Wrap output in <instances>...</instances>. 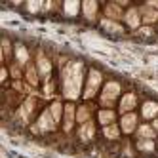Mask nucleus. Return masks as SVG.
I'll return each instance as SVG.
<instances>
[{
  "mask_svg": "<svg viewBox=\"0 0 158 158\" xmlns=\"http://www.w3.org/2000/svg\"><path fill=\"white\" fill-rule=\"evenodd\" d=\"M84 84H86V76H84V63L82 61H69L67 65H63V69H61V94L67 101L74 103L78 97H82Z\"/></svg>",
  "mask_w": 158,
  "mask_h": 158,
  "instance_id": "f257e3e1",
  "label": "nucleus"
},
{
  "mask_svg": "<svg viewBox=\"0 0 158 158\" xmlns=\"http://www.w3.org/2000/svg\"><path fill=\"white\" fill-rule=\"evenodd\" d=\"M101 88H103V73L95 67L88 71L86 74V84H84V92H82V99L84 101H92L97 94H101Z\"/></svg>",
  "mask_w": 158,
  "mask_h": 158,
  "instance_id": "f03ea898",
  "label": "nucleus"
},
{
  "mask_svg": "<svg viewBox=\"0 0 158 158\" xmlns=\"http://www.w3.org/2000/svg\"><path fill=\"white\" fill-rule=\"evenodd\" d=\"M120 97H122V86L118 80H109L103 84L101 94H99V101L103 105V109H112V105L116 101H120Z\"/></svg>",
  "mask_w": 158,
  "mask_h": 158,
  "instance_id": "7ed1b4c3",
  "label": "nucleus"
},
{
  "mask_svg": "<svg viewBox=\"0 0 158 158\" xmlns=\"http://www.w3.org/2000/svg\"><path fill=\"white\" fill-rule=\"evenodd\" d=\"M36 131H42V133H50V131H55L57 130V126L59 124L53 120V116H52V112H50V109H44L40 114H38V118H36Z\"/></svg>",
  "mask_w": 158,
  "mask_h": 158,
  "instance_id": "20e7f679",
  "label": "nucleus"
},
{
  "mask_svg": "<svg viewBox=\"0 0 158 158\" xmlns=\"http://www.w3.org/2000/svg\"><path fill=\"white\" fill-rule=\"evenodd\" d=\"M118 126H120L122 133H126V135L135 133V131H137V128H139V116H137V112H128V114H122Z\"/></svg>",
  "mask_w": 158,
  "mask_h": 158,
  "instance_id": "39448f33",
  "label": "nucleus"
},
{
  "mask_svg": "<svg viewBox=\"0 0 158 158\" xmlns=\"http://www.w3.org/2000/svg\"><path fill=\"white\" fill-rule=\"evenodd\" d=\"M63 131L65 133H71L74 124H76V105L71 103V101H67L65 103V112H63Z\"/></svg>",
  "mask_w": 158,
  "mask_h": 158,
  "instance_id": "423d86ee",
  "label": "nucleus"
},
{
  "mask_svg": "<svg viewBox=\"0 0 158 158\" xmlns=\"http://www.w3.org/2000/svg\"><path fill=\"white\" fill-rule=\"evenodd\" d=\"M135 107H137V95H135L133 92L122 94V97L118 101V112H120V116L122 114H128V112H135Z\"/></svg>",
  "mask_w": 158,
  "mask_h": 158,
  "instance_id": "0eeeda50",
  "label": "nucleus"
},
{
  "mask_svg": "<svg viewBox=\"0 0 158 158\" xmlns=\"http://www.w3.org/2000/svg\"><path fill=\"white\" fill-rule=\"evenodd\" d=\"M36 69H38V73H40V78H44V82L46 80H52V71H53V65H52V61L44 55L42 52H38V57H36Z\"/></svg>",
  "mask_w": 158,
  "mask_h": 158,
  "instance_id": "6e6552de",
  "label": "nucleus"
},
{
  "mask_svg": "<svg viewBox=\"0 0 158 158\" xmlns=\"http://www.w3.org/2000/svg\"><path fill=\"white\" fill-rule=\"evenodd\" d=\"M124 23H126V27L130 29H139L143 25V21H141V12H139V8L137 6H130L126 10V14H124Z\"/></svg>",
  "mask_w": 158,
  "mask_h": 158,
  "instance_id": "1a4fd4ad",
  "label": "nucleus"
},
{
  "mask_svg": "<svg viewBox=\"0 0 158 158\" xmlns=\"http://www.w3.org/2000/svg\"><path fill=\"white\" fill-rule=\"evenodd\" d=\"M76 135H78V139L84 141V143L94 141V137H95V124H94V120H89L86 124H80L78 130H76Z\"/></svg>",
  "mask_w": 158,
  "mask_h": 158,
  "instance_id": "9d476101",
  "label": "nucleus"
},
{
  "mask_svg": "<svg viewBox=\"0 0 158 158\" xmlns=\"http://www.w3.org/2000/svg\"><path fill=\"white\" fill-rule=\"evenodd\" d=\"M35 107H36V99L35 97H27L23 103H21V107L17 109V116L23 122H29L32 112H35Z\"/></svg>",
  "mask_w": 158,
  "mask_h": 158,
  "instance_id": "9b49d317",
  "label": "nucleus"
},
{
  "mask_svg": "<svg viewBox=\"0 0 158 158\" xmlns=\"http://www.w3.org/2000/svg\"><path fill=\"white\" fill-rule=\"evenodd\" d=\"M124 10L118 2H109L105 4V19H110V21H124Z\"/></svg>",
  "mask_w": 158,
  "mask_h": 158,
  "instance_id": "f8f14e48",
  "label": "nucleus"
},
{
  "mask_svg": "<svg viewBox=\"0 0 158 158\" xmlns=\"http://www.w3.org/2000/svg\"><path fill=\"white\" fill-rule=\"evenodd\" d=\"M139 12H141V21H143V25L151 27V25L158 23V10L151 8L149 4H143V6H139Z\"/></svg>",
  "mask_w": 158,
  "mask_h": 158,
  "instance_id": "ddd939ff",
  "label": "nucleus"
},
{
  "mask_svg": "<svg viewBox=\"0 0 158 158\" xmlns=\"http://www.w3.org/2000/svg\"><path fill=\"white\" fill-rule=\"evenodd\" d=\"M82 15L88 21H95L99 15V2L97 0H86L82 2Z\"/></svg>",
  "mask_w": 158,
  "mask_h": 158,
  "instance_id": "4468645a",
  "label": "nucleus"
},
{
  "mask_svg": "<svg viewBox=\"0 0 158 158\" xmlns=\"http://www.w3.org/2000/svg\"><path fill=\"white\" fill-rule=\"evenodd\" d=\"M116 110L114 109H99L97 110V122L101 124V126H110V124H116Z\"/></svg>",
  "mask_w": 158,
  "mask_h": 158,
  "instance_id": "2eb2a0df",
  "label": "nucleus"
},
{
  "mask_svg": "<svg viewBox=\"0 0 158 158\" xmlns=\"http://www.w3.org/2000/svg\"><path fill=\"white\" fill-rule=\"evenodd\" d=\"M141 118H145V120L158 118V103L156 101H145L141 105Z\"/></svg>",
  "mask_w": 158,
  "mask_h": 158,
  "instance_id": "dca6fc26",
  "label": "nucleus"
},
{
  "mask_svg": "<svg viewBox=\"0 0 158 158\" xmlns=\"http://www.w3.org/2000/svg\"><path fill=\"white\" fill-rule=\"evenodd\" d=\"M25 80H27V84H29L31 88H36V86L40 84V73H38V69H36V65L29 63V65L25 67Z\"/></svg>",
  "mask_w": 158,
  "mask_h": 158,
  "instance_id": "f3484780",
  "label": "nucleus"
},
{
  "mask_svg": "<svg viewBox=\"0 0 158 158\" xmlns=\"http://www.w3.org/2000/svg\"><path fill=\"white\" fill-rule=\"evenodd\" d=\"M14 57H15V63H17V65L27 67L31 55H29V50L23 46V44H15V46H14Z\"/></svg>",
  "mask_w": 158,
  "mask_h": 158,
  "instance_id": "a211bd4d",
  "label": "nucleus"
},
{
  "mask_svg": "<svg viewBox=\"0 0 158 158\" xmlns=\"http://www.w3.org/2000/svg\"><path fill=\"white\" fill-rule=\"evenodd\" d=\"M80 12H82L80 2H76V0H67V2H63V14L67 17H76Z\"/></svg>",
  "mask_w": 158,
  "mask_h": 158,
  "instance_id": "6ab92c4d",
  "label": "nucleus"
},
{
  "mask_svg": "<svg viewBox=\"0 0 158 158\" xmlns=\"http://www.w3.org/2000/svg\"><path fill=\"white\" fill-rule=\"evenodd\" d=\"M101 27H103V31L110 32V35H122L124 32V25L118 23V21H110V19H101Z\"/></svg>",
  "mask_w": 158,
  "mask_h": 158,
  "instance_id": "aec40b11",
  "label": "nucleus"
},
{
  "mask_svg": "<svg viewBox=\"0 0 158 158\" xmlns=\"http://www.w3.org/2000/svg\"><path fill=\"white\" fill-rule=\"evenodd\" d=\"M48 109H50V112H52L53 120L57 122V124H61V122H63V112H65V103H61V101L57 99V101H53Z\"/></svg>",
  "mask_w": 158,
  "mask_h": 158,
  "instance_id": "412c9836",
  "label": "nucleus"
},
{
  "mask_svg": "<svg viewBox=\"0 0 158 158\" xmlns=\"http://www.w3.org/2000/svg\"><path fill=\"white\" fill-rule=\"evenodd\" d=\"M135 135H137V139H152L156 137V131L154 128L151 126V124H141V126L137 128V131H135Z\"/></svg>",
  "mask_w": 158,
  "mask_h": 158,
  "instance_id": "4be33fe9",
  "label": "nucleus"
},
{
  "mask_svg": "<svg viewBox=\"0 0 158 158\" xmlns=\"http://www.w3.org/2000/svg\"><path fill=\"white\" fill-rule=\"evenodd\" d=\"M89 120H92V109H89V105L76 107V124H86Z\"/></svg>",
  "mask_w": 158,
  "mask_h": 158,
  "instance_id": "5701e85b",
  "label": "nucleus"
},
{
  "mask_svg": "<svg viewBox=\"0 0 158 158\" xmlns=\"http://www.w3.org/2000/svg\"><path fill=\"white\" fill-rule=\"evenodd\" d=\"M103 135H105V139H109V141H116L122 135V130H120L118 124H110V126L103 128Z\"/></svg>",
  "mask_w": 158,
  "mask_h": 158,
  "instance_id": "b1692460",
  "label": "nucleus"
},
{
  "mask_svg": "<svg viewBox=\"0 0 158 158\" xmlns=\"http://www.w3.org/2000/svg\"><path fill=\"white\" fill-rule=\"evenodd\" d=\"M135 147H137V151H141V152H152L154 151V141L152 139H137Z\"/></svg>",
  "mask_w": 158,
  "mask_h": 158,
  "instance_id": "393cba45",
  "label": "nucleus"
},
{
  "mask_svg": "<svg viewBox=\"0 0 158 158\" xmlns=\"http://www.w3.org/2000/svg\"><path fill=\"white\" fill-rule=\"evenodd\" d=\"M10 76H12L15 82H17V80H21V78L25 76V73L21 71V65H17L15 61H14L12 65H10Z\"/></svg>",
  "mask_w": 158,
  "mask_h": 158,
  "instance_id": "a878e982",
  "label": "nucleus"
},
{
  "mask_svg": "<svg viewBox=\"0 0 158 158\" xmlns=\"http://www.w3.org/2000/svg\"><path fill=\"white\" fill-rule=\"evenodd\" d=\"M2 50H4V59H8L10 55H12V52H14L12 42H10L8 38H4V40H2Z\"/></svg>",
  "mask_w": 158,
  "mask_h": 158,
  "instance_id": "bb28decb",
  "label": "nucleus"
},
{
  "mask_svg": "<svg viewBox=\"0 0 158 158\" xmlns=\"http://www.w3.org/2000/svg\"><path fill=\"white\" fill-rule=\"evenodd\" d=\"M40 8H42V2H29L27 4V10H29L31 14H36Z\"/></svg>",
  "mask_w": 158,
  "mask_h": 158,
  "instance_id": "cd10ccee",
  "label": "nucleus"
},
{
  "mask_svg": "<svg viewBox=\"0 0 158 158\" xmlns=\"http://www.w3.org/2000/svg\"><path fill=\"white\" fill-rule=\"evenodd\" d=\"M8 76H10V69L4 65V67H2V73H0V80L6 82V80H8Z\"/></svg>",
  "mask_w": 158,
  "mask_h": 158,
  "instance_id": "c85d7f7f",
  "label": "nucleus"
},
{
  "mask_svg": "<svg viewBox=\"0 0 158 158\" xmlns=\"http://www.w3.org/2000/svg\"><path fill=\"white\" fill-rule=\"evenodd\" d=\"M151 126H152V128H154V131L158 133V118H154V120H152V124H151Z\"/></svg>",
  "mask_w": 158,
  "mask_h": 158,
  "instance_id": "c756f323",
  "label": "nucleus"
},
{
  "mask_svg": "<svg viewBox=\"0 0 158 158\" xmlns=\"http://www.w3.org/2000/svg\"><path fill=\"white\" fill-rule=\"evenodd\" d=\"M147 4H149L151 8H154V10H158V2H147Z\"/></svg>",
  "mask_w": 158,
  "mask_h": 158,
  "instance_id": "7c9ffc66",
  "label": "nucleus"
}]
</instances>
